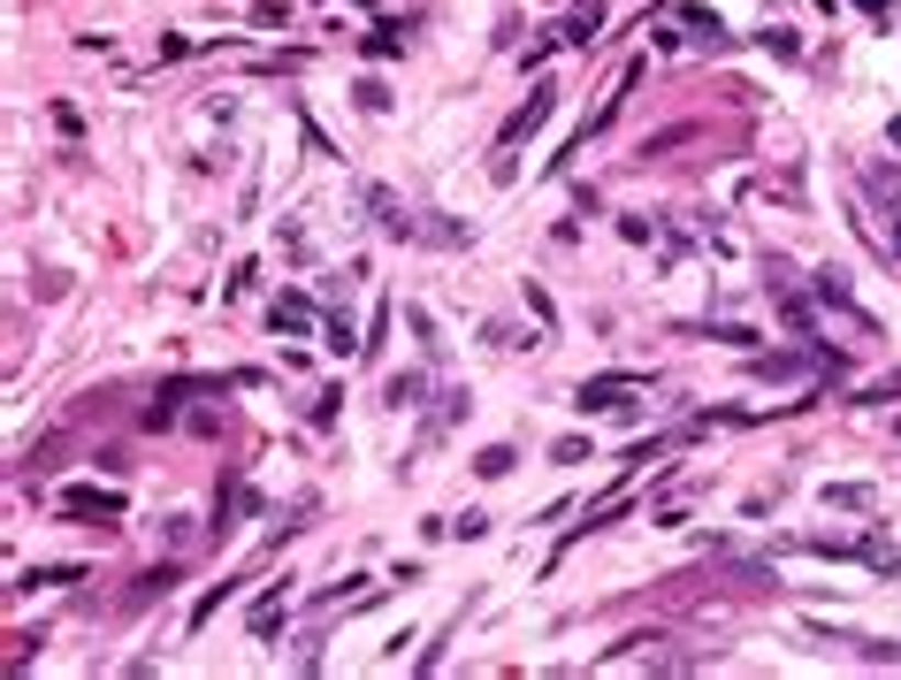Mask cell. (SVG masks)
I'll return each instance as SVG.
<instances>
[{
    "label": "cell",
    "mask_w": 901,
    "mask_h": 680,
    "mask_svg": "<svg viewBox=\"0 0 901 680\" xmlns=\"http://www.w3.org/2000/svg\"><path fill=\"white\" fill-rule=\"evenodd\" d=\"M451 535H466V543H474V535H489V512H458V520H451Z\"/></svg>",
    "instance_id": "cell-31"
},
{
    "label": "cell",
    "mask_w": 901,
    "mask_h": 680,
    "mask_svg": "<svg viewBox=\"0 0 901 680\" xmlns=\"http://www.w3.org/2000/svg\"><path fill=\"white\" fill-rule=\"evenodd\" d=\"M894 146H901V115H894Z\"/></svg>",
    "instance_id": "cell-32"
},
{
    "label": "cell",
    "mask_w": 901,
    "mask_h": 680,
    "mask_svg": "<svg viewBox=\"0 0 901 680\" xmlns=\"http://www.w3.org/2000/svg\"><path fill=\"white\" fill-rule=\"evenodd\" d=\"M405 31H413V15H382V23H375V31H367V38H359V46H367V54H375V62H390V54H398V46H405Z\"/></svg>",
    "instance_id": "cell-12"
},
{
    "label": "cell",
    "mask_w": 901,
    "mask_h": 680,
    "mask_svg": "<svg viewBox=\"0 0 901 680\" xmlns=\"http://www.w3.org/2000/svg\"><path fill=\"white\" fill-rule=\"evenodd\" d=\"M321 322H329V314H313L305 291H276V306H268V330H276V337H313Z\"/></svg>",
    "instance_id": "cell-5"
},
{
    "label": "cell",
    "mask_w": 901,
    "mask_h": 680,
    "mask_svg": "<svg viewBox=\"0 0 901 680\" xmlns=\"http://www.w3.org/2000/svg\"><path fill=\"white\" fill-rule=\"evenodd\" d=\"M481 337L497 344V352H527V344H543V337H535V330H520V322H489Z\"/></svg>",
    "instance_id": "cell-19"
},
{
    "label": "cell",
    "mask_w": 901,
    "mask_h": 680,
    "mask_svg": "<svg viewBox=\"0 0 901 680\" xmlns=\"http://www.w3.org/2000/svg\"><path fill=\"white\" fill-rule=\"evenodd\" d=\"M176 589V566H153V573H138V589L123 597V604H153V597H168Z\"/></svg>",
    "instance_id": "cell-18"
},
{
    "label": "cell",
    "mask_w": 901,
    "mask_h": 680,
    "mask_svg": "<svg viewBox=\"0 0 901 680\" xmlns=\"http://www.w3.org/2000/svg\"><path fill=\"white\" fill-rule=\"evenodd\" d=\"M703 337H719V344H734V352H756V330H742V322H711V330H703Z\"/></svg>",
    "instance_id": "cell-24"
},
{
    "label": "cell",
    "mask_w": 901,
    "mask_h": 680,
    "mask_svg": "<svg viewBox=\"0 0 901 680\" xmlns=\"http://www.w3.org/2000/svg\"><path fill=\"white\" fill-rule=\"evenodd\" d=\"M69 581H85V566H23V573H15V597H31V589H69Z\"/></svg>",
    "instance_id": "cell-13"
},
{
    "label": "cell",
    "mask_w": 901,
    "mask_h": 680,
    "mask_svg": "<svg viewBox=\"0 0 901 680\" xmlns=\"http://www.w3.org/2000/svg\"><path fill=\"white\" fill-rule=\"evenodd\" d=\"M527 314H535V322H543V330H550V322H558V306H550V291H543V283H527Z\"/></svg>",
    "instance_id": "cell-29"
},
{
    "label": "cell",
    "mask_w": 901,
    "mask_h": 680,
    "mask_svg": "<svg viewBox=\"0 0 901 680\" xmlns=\"http://www.w3.org/2000/svg\"><path fill=\"white\" fill-rule=\"evenodd\" d=\"M680 23L703 38V46H726V31H719V15H703V8H680Z\"/></svg>",
    "instance_id": "cell-22"
},
{
    "label": "cell",
    "mask_w": 901,
    "mask_h": 680,
    "mask_svg": "<svg viewBox=\"0 0 901 680\" xmlns=\"http://www.w3.org/2000/svg\"><path fill=\"white\" fill-rule=\"evenodd\" d=\"M810 291H817V306H825V314H848L856 330H871V314L856 306V291H848V276H841V268H817V276H810Z\"/></svg>",
    "instance_id": "cell-6"
},
{
    "label": "cell",
    "mask_w": 901,
    "mask_h": 680,
    "mask_svg": "<svg viewBox=\"0 0 901 680\" xmlns=\"http://www.w3.org/2000/svg\"><path fill=\"white\" fill-rule=\"evenodd\" d=\"M864 191L879 199V214H901V169H887V161H871V169H864Z\"/></svg>",
    "instance_id": "cell-14"
},
{
    "label": "cell",
    "mask_w": 901,
    "mask_h": 680,
    "mask_svg": "<svg viewBox=\"0 0 901 680\" xmlns=\"http://www.w3.org/2000/svg\"><path fill=\"white\" fill-rule=\"evenodd\" d=\"M367 214L382 222V237H405V245H421V214L398 199V191H382V183H367Z\"/></svg>",
    "instance_id": "cell-3"
},
{
    "label": "cell",
    "mask_w": 901,
    "mask_h": 680,
    "mask_svg": "<svg viewBox=\"0 0 901 680\" xmlns=\"http://www.w3.org/2000/svg\"><path fill=\"white\" fill-rule=\"evenodd\" d=\"M359 108H367V115H390V85H382V77H359Z\"/></svg>",
    "instance_id": "cell-25"
},
{
    "label": "cell",
    "mask_w": 901,
    "mask_h": 680,
    "mask_svg": "<svg viewBox=\"0 0 901 680\" xmlns=\"http://www.w3.org/2000/svg\"><path fill=\"white\" fill-rule=\"evenodd\" d=\"M466 405H474L466 390H444V405H429V421H421V452H429V444H444V436H451V421H458Z\"/></svg>",
    "instance_id": "cell-10"
},
{
    "label": "cell",
    "mask_w": 901,
    "mask_h": 680,
    "mask_svg": "<svg viewBox=\"0 0 901 680\" xmlns=\"http://www.w3.org/2000/svg\"><path fill=\"white\" fill-rule=\"evenodd\" d=\"M764 46H771V54H779V62H794V54H802V38H794V31H787V23H771V31H764Z\"/></svg>",
    "instance_id": "cell-28"
},
{
    "label": "cell",
    "mask_w": 901,
    "mask_h": 680,
    "mask_svg": "<svg viewBox=\"0 0 901 680\" xmlns=\"http://www.w3.org/2000/svg\"><path fill=\"white\" fill-rule=\"evenodd\" d=\"M550 108H558V85H535L512 115H504V131H497V146H520V138H535L543 123H550Z\"/></svg>",
    "instance_id": "cell-2"
},
{
    "label": "cell",
    "mask_w": 901,
    "mask_h": 680,
    "mask_svg": "<svg viewBox=\"0 0 901 680\" xmlns=\"http://www.w3.org/2000/svg\"><path fill=\"white\" fill-rule=\"evenodd\" d=\"M619 237L626 245H649V237H665V222L657 214H619Z\"/></svg>",
    "instance_id": "cell-20"
},
{
    "label": "cell",
    "mask_w": 901,
    "mask_h": 680,
    "mask_svg": "<svg viewBox=\"0 0 901 680\" xmlns=\"http://www.w3.org/2000/svg\"><path fill=\"white\" fill-rule=\"evenodd\" d=\"M512 467H520V452H512V444H489V452L474 459V475H481V482H504Z\"/></svg>",
    "instance_id": "cell-17"
},
{
    "label": "cell",
    "mask_w": 901,
    "mask_h": 680,
    "mask_svg": "<svg viewBox=\"0 0 901 680\" xmlns=\"http://www.w3.org/2000/svg\"><path fill=\"white\" fill-rule=\"evenodd\" d=\"M688 138H696V123H672V131H657V138H642V161H649V154H672V146H688Z\"/></svg>",
    "instance_id": "cell-23"
},
{
    "label": "cell",
    "mask_w": 901,
    "mask_h": 680,
    "mask_svg": "<svg viewBox=\"0 0 901 680\" xmlns=\"http://www.w3.org/2000/svg\"><path fill=\"white\" fill-rule=\"evenodd\" d=\"M550 459H558V467H581V459H597V452H589V436H558Z\"/></svg>",
    "instance_id": "cell-26"
},
{
    "label": "cell",
    "mask_w": 901,
    "mask_h": 680,
    "mask_svg": "<svg viewBox=\"0 0 901 680\" xmlns=\"http://www.w3.org/2000/svg\"><path fill=\"white\" fill-rule=\"evenodd\" d=\"M283 604H291V573H283V581H276V589L253 604V635H260V643H276V627H283Z\"/></svg>",
    "instance_id": "cell-11"
},
{
    "label": "cell",
    "mask_w": 901,
    "mask_h": 680,
    "mask_svg": "<svg viewBox=\"0 0 901 680\" xmlns=\"http://www.w3.org/2000/svg\"><path fill=\"white\" fill-rule=\"evenodd\" d=\"M54 505H62V520H92L100 527V520H123V490H62Z\"/></svg>",
    "instance_id": "cell-7"
},
{
    "label": "cell",
    "mask_w": 901,
    "mask_h": 680,
    "mask_svg": "<svg viewBox=\"0 0 901 680\" xmlns=\"http://www.w3.org/2000/svg\"><path fill=\"white\" fill-rule=\"evenodd\" d=\"M429 398H444L429 367H405V375L382 382V405H390V413H429Z\"/></svg>",
    "instance_id": "cell-4"
},
{
    "label": "cell",
    "mask_w": 901,
    "mask_h": 680,
    "mask_svg": "<svg viewBox=\"0 0 901 680\" xmlns=\"http://www.w3.org/2000/svg\"><path fill=\"white\" fill-rule=\"evenodd\" d=\"M634 390H649V375H597L574 390L581 413H634Z\"/></svg>",
    "instance_id": "cell-1"
},
{
    "label": "cell",
    "mask_w": 901,
    "mask_h": 680,
    "mask_svg": "<svg viewBox=\"0 0 901 680\" xmlns=\"http://www.w3.org/2000/svg\"><path fill=\"white\" fill-rule=\"evenodd\" d=\"M550 31H558V46H589V38L603 31V0H581V8H566Z\"/></svg>",
    "instance_id": "cell-8"
},
{
    "label": "cell",
    "mask_w": 901,
    "mask_h": 680,
    "mask_svg": "<svg viewBox=\"0 0 901 680\" xmlns=\"http://www.w3.org/2000/svg\"><path fill=\"white\" fill-rule=\"evenodd\" d=\"M405 330H413V344H421V359H429V367L444 359V330H436V314H429L421 299H405Z\"/></svg>",
    "instance_id": "cell-9"
},
{
    "label": "cell",
    "mask_w": 901,
    "mask_h": 680,
    "mask_svg": "<svg viewBox=\"0 0 901 680\" xmlns=\"http://www.w3.org/2000/svg\"><path fill=\"white\" fill-rule=\"evenodd\" d=\"M879 490L871 482H825V512H871Z\"/></svg>",
    "instance_id": "cell-15"
},
{
    "label": "cell",
    "mask_w": 901,
    "mask_h": 680,
    "mask_svg": "<svg viewBox=\"0 0 901 680\" xmlns=\"http://www.w3.org/2000/svg\"><path fill=\"white\" fill-rule=\"evenodd\" d=\"M230 597H237V581H214V589H207V597L191 604V627H207V620H214V612H222Z\"/></svg>",
    "instance_id": "cell-21"
},
{
    "label": "cell",
    "mask_w": 901,
    "mask_h": 680,
    "mask_svg": "<svg viewBox=\"0 0 901 680\" xmlns=\"http://www.w3.org/2000/svg\"><path fill=\"white\" fill-rule=\"evenodd\" d=\"M8 643H15V650H8V673H23V666H31V650H38V643H46V635H31V627H15V635H8Z\"/></svg>",
    "instance_id": "cell-27"
},
{
    "label": "cell",
    "mask_w": 901,
    "mask_h": 680,
    "mask_svg": "<svg viewBox=\"0 0 901 680\" xmlns=\"http://www.w3.org/2000/svg\"><path fill=\"white\" fill-rule=\"evenodd\" d=\"M321 344H329L336 359H352V352H367V337H352V314H329V322H321Z\"/></svg>",
    "instance_id": "cell-16"
},
{
    "label": "cell",
    "mask_w": 901,
    "mask_h": 680,
    "mask_svg": "<svg viewBox=\"0 0 901 680\" xmlns=\"http://www.w3.org/2000/svg\"><path fill=\"white\" fill-rule=\"evenodd\" d=\"M253 23H260V31H283V23H291V8H276V0H260V8H253Z\"/></svg>",
    "instance_id": "cell-30"
}]
</instances>
